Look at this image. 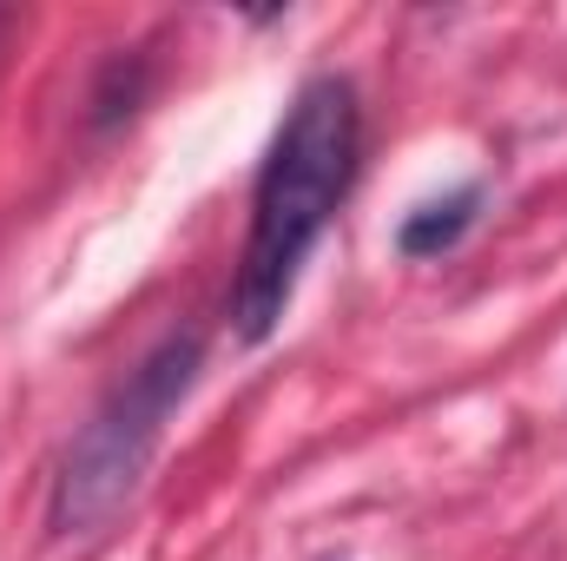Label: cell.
<instances>
[{"instance_id":"3","label":"cell","mask_w":567,"mask_h":561,"mask_svg":"<svg viewBox=\"0 0 567 561\" xmlns=\"http://www.w3.org/2000/svg\"><path fill=\"white\" fill-rule=\"evenodd\" d=\"M475 205H482V185H455L449 198H429L416 205L410 218H403V232H396V245H403V258H442L468 225H475Z\"/></svg>"},{"instance_id":"2","label":"cell","mask_w":567,"mask_h":561,"mask_svg":"<svg viewBox=\"0 0 567 561\" xmlns=\"http://www.w3.org/2000/svg\"><path fill=\"white\" fill-rule=\"evenodd\" d=\"M198 370H205L198 330H165L140 357V370L80 422V436L60 456L53 502H47V529L53 536H100L133 502L145 462H152V449H158L172 410L192 397Z\"/></svg>"},{"instance_id":"1","label":"cell","mask_w":567,"mask_h":561,"mask_svg":"<svg viewBox=\"0 0 567 561\" xmlns=\"http://www.w3.org/2000/svg\"><path fill=\"white\" fill-rule=\"evenodd\" d=\"M350 172H357V93L350 80L317 73L284 106V126L251 192V238L231 284V330L245 344H265L284 324L297 272L323 238V225L337 218Z\"/></svg>"}]
</instances>
